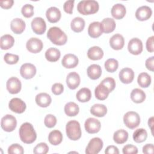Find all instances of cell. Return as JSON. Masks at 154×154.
Returning a JSON list of instances; mask_svg holds the SVG:
<instances>
[{"instance_id":"cell-1","label":"cell","mask_w":154,"mask_h":154,"mask_svg":"<svg viewBox=\"0 0 154 154\" xmlns=\"http://www.w3.org/2000/svg\"><path fill=\"white\" fill-rule=\"evenodd\" d=\"M19 133L21 141L26 144H31L37 138V134L32 125L28 122H25L20 126Z\"/></svg>"},{"instance_id":"cell-2","label":"cell","mask_w":154,"mask_h":154,"mask_svg":"<svg viewBox=\"0 0 154 154\" xmlns=\"http://www.w3.org/2000/svg\"><path fill=\"white\" fill-rule=\"evenodd\" d=\"M47 37L52 43L58 46L65 45L67 40V37L65 32L57 26H53L49 29Z\"/></svg>"},{"instance_id":"cell-3","label":"cell","mask_w":154,"mask_h":154,"mask_svg":"<svg viewBox=\"0 0 154 154\" xmlns=\"http://www.w3.org/2000/svg\"><path fill=\"white\" fill-rule=\"evenodd\" d=\"M99 5L94 0H84L80 1L77 5V10L79 13L83 15H89L97 13Z\"/></svg>"},{"instance_id":"cell-4","label":"cell","mask_w":154,"mask_h":154,"mask_svg":"<svg viewBox=\"0 0 154 154\" xmlns=\"http://www.w3.org/2000/svg\"><path fill=\"white\" fill-rule=\"evenodd\" d=\"M67 136L70 140L76 141L81 137V129L79 123L76 120L69 121L66 126Z\"/></svg>"},{"instance_id":"cell-5","label":"cell","mask_w":154,"mask_h":154,"mask_svg":"<svg viewBox=\"0 0 154 154\" xmlns=\"http://www.w3.org/2000/svg\"><path fill=\"white\" fill-rule=\"evenodd\" d=\"M123 122L129 129H135L140 123L139 114L135 111H128L123 116Z\"/></svg>"},{"instance_id":"cell-6","label":"cell","mask_w":154,"mask_h":154,"mask_svg":"<svg viewBox=\"0 0 154 154\" xmlns=\"http://www.w3.org/2000/svg\"><path fill=\"white\" fill-rule=\"evenodd\" d=\"M16 119L11 114H7L1 119V126L2 129L6 132H12L16 128Z\"/></svg>"},{"instance_id":"cell-7","label":"cell","mask_w":154,"mask_h":154,"mask_svg":"<svg viewBox=\"0 0 154 154\" xmlns=\"http://www.w3.org/2000/svg\"><path fill=\"white\" fill-rule=\"evenodd\" d=\"M103 145V141L100 138H93L89 141L85 149V153L97 154L101 150Z\"/></svg>"},{"instance_id":"cell-8","label":"cell","mask_w":154,"mask_h":154,"mask_svg":"<svg viewBox=\"0 0 154 154\" xmlns=\"http://www.w3.org/2000/svg\"><path fill=\"white\" fill-rule=\"evenodd\" d=\"M43 47V44L42 41L36 37H32L29 38L26 43V48L27 50L34 54L40 52L42 50Z\"/></svg>"},{"instance_id":"cell-9","label":"cell","mask_w":154,"mask_h":154,"mask_svg":"<svg viewBox=\"0 0 154 154\" xmlns=\"http://www.w3.org/2000/svg\"><path fill=\"white\" fill-rule=\"evenodd\" d=\"M31 28L34 33L42 35L46 31V25L45 20L40 17H36L31 21Z\"/></svg>"},{"instance_id":"cell-10","label":"cell","mask_w":154,"mask_h":154,"mask_svg":"<svg viewBox=\"0 0 154 154\" xmlns=\"http://www.w3.org/2000/svg\"><path fill=\"white\" fill-rule=\"evenodd\" d=\"M85 131L89 134L97 133L100 129V122L96 119L90 117L87 119L84 123Z\"/></svg>"},{"instance_id":"cell-11","label":"cell","mask_w":154,"mask_h":154,"mask_svg":"<svg viewBox=\"0 0 154 154\" xmlns=\"http://www.w3.org/2000/svg\"><path fill=\"white\" fill-rule=\"evenodd\" d=\"M8 106L11 111L17 114L23 113L26 107L25 103L22 99L17 97L11 99L9 102Z\"/></svg>"},{"instance_id":"cell-12","label":"cell","mask_w":154,"mask_h":154,"mask_svg":"<svg viewBox=\"0 0 154 154\" xmlns=\"http://www.w3.org/2000/svg\"><path fill=\"white\" fill-rule=\"evenodd\" d=\"M20 75L26 79H31L36 73V68L32 64L25 63L20 67Z\"/></svg>"},{"instance_id":"cell-13","label":"cell","mask_w":154,"mask_h":154,"mask_svg":"<svg viewBox=\"0 0 154 154\" xmlns=\"http://www.w3.org/2000/svg\"><path fill=\"white\" fill-rule=\"evenodd\" d=\"M129 52L133 55H139L143 51V43L138 38H133L129 40L128 45Z\"/></svg>"},{"instance_id":"cell-14","label":"cell","mask_w":154,"mask_h":154,"mask_svg":"<svg viewBox=\"0 0 154 154\" xmlns=\"http://www.w3.org/2000/svg\"><path fill=\"white\" fill-rule=\"evenodd\" d=\"M7 89L11 94H17L21 90L22 85L20 81L16 77L10 78L6 84Z\"/></svg>"},{"instance_id":"cell-15","label":"cell","mask_w":154,"mask_h":154,"mask_svg":"<svg viewBox=\"0 0 154 154\" xmlns=\"http://www.w3.org/2000/svg\"><path fill=\"white\" fill-rule=\"evenodd\" d=\"M152 14V10L150 7L147 5H143L137 8L135 12L136 18L140 21H144L149 19Z\"/></svg>"},{"instance_id":"cell-16","label":"cell","mask_w":154,"mask_h":154,"mask_svg":"<svg viewBox=\"0 0 154 154\" xmlns=\"http://www.w3.org/2000/svg\"><path fill=\"white\" fill-rule=\"evenodd\" d=\"M78 58L74 54H66L61 61L62 65L67 69H72L75 67L78 64Z\"/></svg>"},{"instance_id":"cell-17","label":"cell","mask_w":154,"mask_h":154,"mask_svg":"<svg viewBox=\"0 0 154 154\" xmlns=\"http://www.w3.org/2000/svg\"><path fill=\"white\" fill-rule=\"evenodd\" d=\"M119 79L123 84H129L134 78V72L131 68L125 67L122 69L119 74Z\"/></svg>"},{"instance_id":"cell-18","label":"cell","mask_w":154,"mask_h":154,"mask_svg":"<svg viewBox=\"0 0 154 154\" xmlns=\"http://www.w3.org/2000/svg\"><path fill=\"white\" fill-rule=\"evenodd\" d=\"M80 82V76L76 72H72L67 75L66 78V84L70 89H76L79 86Z\"/></svg>"},{"instance_id":"cell-19","label":"cell","mask_w":154,"mask_h":154,"mask_svg":"<svg viewBox=\"0 0 154 154\" xmlns=\"http://www.w3.org/2000/svg\"><path fill=\"white\" fill-rule=\"evenodd\" d=\"M46 16L49 22L56 23L60 20L61 13L58 8L55 7H51L46 10Z\"/></svg>"},{"instance_id":"cell-20","label":"cell","mask_w":154,"mask_h":154,"mask_svg":"<svg viewBox=\"0 0 154 154\" xmlns=\"http://www.w3.org/2000/svg\"><path fill=\"white\" fill-rule=\"evenodd\" d=\"M125 45V40L123 37L120 34L113 35L109 39V45L111 48L114 50L122 49Z\"/></svg>"},{"instance_id":"cell-21","label":"cell","mask_w":154,"mask_h":154,"mask_svg":"<svg viewBox=\"0 0 154 154\" xmlns=\"http://www.w3.org/2000/svg\"><path fill=\"white\" fill-rule=\"evenodd\" d=\"M25 22L20 18H15L11 21L10 28L11 31L17 34H21L25 30Z\"/></svg>"},{"instance_id":"cell-22","label":"cell","mask_w":154,"mask_h":154,"mask_svg":"<svg viewBox=\"0 0 154 154\" xmlns=\"http://www.w3.org/2000/svg\"><path fill=\"white\" fill-rule=\"evenodd\" d=\"M101 23L99 22H93L89 25L88 34L92 38H97L102 34Z\"/></svg>"},{"instance_id":"cell-23","label":"cell","mask_w":154,"mask_h":154,"mask_svg":"<svg viewBox=\"0 0 154 154\" xmlns=\"http://www.w3.org/2000/svg\"><path fill=\"white\" fill-rule=\"evenodd\" d=\"M126 7L122 4H116L111 8V15L116 19H121L126 14Z\"/></svg>"},{"instance_id":"cell-24","label":"cell","mask_w":154,"mask_h":154,"mask_svg":"<svg viewBox=\"0 0 154 154\" xmlns=\"http://www.w3.org/2000/svg\"><path fill=\"white\" fill-rule=\"evenodd\" d=\"M51 97L48 93H40L35 96V102L40 107L46 108L51 104Z\"/></svg>"},{"instance_id":"cell-25","label":"cell","mask_w":154,"mask_h":154,"mask_svg":"<svg viewBox=\"0 0 154 154\" xmlns=\"http://www.w3.org/2000/svg\"><path fill=\"white\" fill-rule=\"evenodd\" d=\"M103 56V50L99 46H93L89 48L87 51V57L92 60H99Z\"/></svg>"},{"instance_id":"cell-26","label":"cell","mask_w":154,"mask_h":154,"mask_svg":"<svg viewBox=\"0 0 154 154\" xmlns=\"http://www.w3.org/2000/svg\"><path fill=\"white\" fill-rule=\"evenodd\" d=\"M87 75L88 76L93 79L95 80L100 78L102 75V69L99 65L93 64L88 66L87 68Z\"/></svg>"},{"instance_id":"cell-27","label":"cell","mask_w":154,"mask_h":154,"mask_svg":"<svg viewBox=\"0 0 154 154\" xmlns=\"http://www.w3.org/2000/svg\"><path fill=\"white\" fill-rule=\"evenodd\" d=\"M100 23L103 32H105L106 34L112 32L116 28V26L114 20L110 17H106L103 19Z\"/></svg>"},{"instance_id":"cell-28","label":"cell","mask_w":154,"mask_h":154,"mask_svg":"<svg viewBox=\"0 0 154 154\" xmlns=\"http://www.w3.org/2000/svg\"><path fill=\"white\" fill-rule=\"evenodd\" d=\"M108 89L103 84H99L94 90L95 97L97 99L100 100H103L106 99L109 93Z\"/></svg>"},{"instance_id":"cell-29","label":"cell","mask_w":154,"mask_h":154,"mask_svg":"<svg viewBox=\"0 0 154 154\" xmlns=\"http://www.w3.org/2000/svg\"><path fill=\"white\" fill-rule=\"evenodd\" d=\"M90 112L92 115L102 117H103L107 112V108L105 105L100 103H96L93 105L90 108Z\"/></svg>"},{"instance_id":"cell-30","label":"cell","mask_w":154,"mask_h":154,"mask_svg":"<svg viewBox=\"0 0 154 154\" xmlns=\"http://www.w3.org/2000/svg\"><path fill=\"white\" fill-rule=\"evenodd\" d=\"M76 96L79 102H87L89 101L91 97V92L88 88H82L76 93Z\"/></svg>"},{"instance_id":"cell-31","label":"cell","mask_w":154,"mask_h":154,"mask_svg":"<svg viewBox=\"0 0 154 154\" xmlns=\"http://www.w3.org/2000/svg\"><path fill=\"white\" fill-rule=\"evenodd\" d=\"M146 94L144 91L140 88L133 89L131 93V100L137 103H142L146 99Z\"/></svg>"},{"instance_id":"cell-32","label":"cell","mask_w":154,"mask_h":154,"mask_svg":"<svg viewBox=\"0 0 154 154\" xmlns=\"http://www.w3.org/2000/svg\"><path fill=\"white\" fill-rule=\"evenodd\" d=\"M48 140L49 142L54 146L58 145L63 140V135L60 131L57 129L53 130L49 134Z\"/></svg>"},{"instance_id":"cell-33","label":"cell","mask_w":154,"mask_h":154,"mask_svg":"<svg viewBox=\"0 0 154 154\" xmlns=\"http://www.w3.org/2000/svg\"><path fill=\"white\" fill-rule=\"evenodd\" d=\"M60 55V51L55 48H50L47 49L45 52V58L50 62H55L58 61Z\"/></svg>"},{"instance_id":"cell-34","label":"cell","mask_w":154,"mask_h":154,"mask_svg":"<svg viewBox=\"0 0 154 154\" xmlns=\"http://www.w3.org/2000/svg\"><path fill=\"white\" fill-rule=\"evenodd\" d=\"M71 29L76 32H81L85 27V20L80 17H76L70 23Z\"/></svg>"},{"instance_id":"cell-35","label":"cell","mask_w":154,"mask_h":154,"mask_svg":"<svg viewBox=\"0 0 154 154\" xmlns=\"http://www.w3.org/2000/svg\"><path fill=\"white\" fill-rule=\"evenodd\" d=\"M128 138V133L124 129H119L116 131L113 135V140L117 144H123Z\"/></svg>"},{"instance_id":"cell-36","label":"cell","mask_w":154,"mask_h":154,"mask_svg":"<svg viewBox=\"0 0 154 154\" xmlns=\"http://www.w3.org/2000/svg\"><path fill=\"white\" fill-rule=\"evenodd\" d=\"M0 43L1 49L7 50L13 46L14 43V39L12 35L10 34H5L1 36Z\"/></svg>"},{"instance_id":"cell-37","label":"cell","mask_w":154,"mask_h":154,"mask_svg":"<svg viewBox=\"0 0 154 154\" xmlns=\"http://www.w3.org/2000/svg\"><path fill=\"white\" fill-rule=\"evenodd\" d=\"M79 111L78 105L73 102L67 103L64 106V112L69 117L76 116Z\"/></svg>"},{"instance_id":"cell-38","label":"cell","mask_w":154,"mask_h":154,"mask_svg":"<svg viewBox=\"0 0 154 154\" xmlns=\"http://www.w3.org/2000/svg\"><path fill=\"white\" fill-rule=\"evenodd\" d=\"M151 77L150 76L146 73L142 72L139 74L137 78V82L138 85L143 88L148 87L151 84Z\"/></svg>"},{"instance_id":"cell-39","label":"cell","mask_w":154,"mask_h":154,"mask_svg":"<svg viewBox=\"0 0 154 154\" xmlns=\"http://www.w3.org/2000/svg\"><path fill=\"white\" fill-rule=\"evenodd\" d=\"M133 140L137 143H140L146 141L147 137V131L143 128L136 129L133 133Z\"/></svg>"},{"instance_id":"cell-40","label":"cell","mask_w":154,"mask_h":154,"mask_svg":"<svg viewBox=\"0 0 154 154\" xmlns=\"http://www.w3.org/2000/svg\"><path fill=\"white\" fill-rule=\"evenodd\" d=\"M105 68L106 70L109 73L114 72L119 67L118 61L114 58H109L105 62Z\"/></svg>"},{"instance_id":"cell-41","label":"cell","mask_w":154,"mask_h":154,"mask_svg":"<svg viewBox=\"0 0 154 154\" xmlns=\"http://www.w3.org/2000/svg\"><path fill=\"white\" fill-rule=\"evenodd\" d=\"M21 13L24 17H31L34 15V7L30 4H26L22 7Z\"/></svg>"},{"instance_id":"cell-42","label":"cell","mask_w":154,"mask_h":154,"mask_svg":"<svg viewBox=\"0 0 154 154\" xmlns=\"http://www.w3.org/2000/svg\"><path fill=\"white\" fill-rule=\"evenodd\" d=\"M49 151V147L45 143H38L33 150L35 154H46Z\"/></svg>"},{"instance_id":"cell-43","label":"cell","mask_w":154,"mask_h":154,"mask_svg":"<svg viewBox=\"0 0 154 154\" xmlns=\"http://www.w3.org/2000/svg\"><path fill=\"white\" fill-rule=\"evenodd\" d=\"M100 84L105 85L108 89L110 93L116 87V81L114 78L111 77H107L103 79Z\"/></svg>"},{"instance_id":"cell-44","label":"cell","mask_w":154,"mask_h":154,"mask_svg":"<svg viewBox=\"0 0 154 154\" xmlns=\"http://www.w3.org/2000/svg\"><path fill=\"white\" fill-rule=\"evenodd\" d=\"M44 123L46 127L52 128L55 126L57 123V119L52 114H48L45 117Z\"/></svg>"},{"instance_id":"cell-45","label":"cell","mask_w":154,"mask_h":154,"mask_svg":"<svg viewBox=\"0 0 154 154\" xmlns=\"http://www.w3.org/2000/svg\"><path fill=\"white\" fill-rule=\"evenodd\" d=\"M9 154H23L24 153L22 146L18 144H13L8 148Z\"/></svg>"},{"instance_id":"cell-46","label":"cell","mask_w":154,"mask_h":154,"mask_svg":"<svg viewBox=\"0 0 154 154\" xmlns=\"http://www.w3.org/2000/svg\"><path fill=\"white\" fill-rule=\"evenodd\" d=\"M19 57L17 55L12 54L10 53H7L6 54H5L4 57V60L5 62L8 64H16L19 61Z\"/></svg>"},{"instance_id":"cell-47","label":"cell","mask_w":154,"mask_h":154,"mask_svg":"<svg viewBox=\"0 0 154 154\" xmlns=\"http://www.w3.org/2000/svg\"><path fill=\"white\" fill-rule=\"evenodd\" d=\"M122 152L124 154H136L138 153V149L134 145L127 144L123 147Z\"/></svg>"},{"instance_id":"cell-48","label":"cell","mask_w":154,"mask_h":154,"mask_svg":"<svg viewBox=\"0 0 154 154\" xmlns=\"http://www.w3.org/2000/svg\"><path fill=\"white\" fill-rule=\"evenodd\" d=\"M51 90L55 95H60L63 92L64 86L61 83H55L52 85Z\"/></svg>"},{"instance_id":"cell-49","label":"cell","mask_w":154,"mask_h":154,"mask_svg":"<svg viewBox=\"0 0 154 154\" xmlns=\"http://www.w3.org/2000/svg\"><path fill=\"white\" fill-rule=\"evenodd\" d=\"M74 1L69 0L67 1L64 2L63 5V9L64 11L68 14H72L73 11V5H74Z\"/></svg>"},{"instance_id":"cell-50","label":"cell","mask_w":154,"mask_h":154,"mask_svg":"<svg viewBox=\"0 0 154 154\" xmlns=\"http://www.w3.org/2000/svg\"><path fill=\"white\" fill-rule=\"evenodd\" d=\"M153 39H154V36L152 35L149 37L146 41V49L147 51L150 52H153L154 51Z\"/></svg>"},{"instance_id":"cell-51","label":"cell","mask_w":154,"mask_h":154,"mask_svg":"<svg viewBox=\"0 0 154 154\" xmlns=\"http://www.w3.org/2000/svg\"><path fill=\"white\" fill-rule=\"evenodd\" d=\"M143 152L146 154H153L154 153V147L153 144H147L143 147Z\"/></svg>"},{"instance_id":"cell-52","label":"cell","mask_w":154,"mask_h":154,"mask_svg":"<svg viewBox=\"0 0 154 154\" xmlns=\"http://www.w3.org/2000/svg\"><path fill=\"white\" fill-rule=\"evenodd\" d=\"M153 62H154V57L152 56L150 58H148L146 60V63H145L146 68L152 72H153V69H154V66H153L154 63Z\"/></svg>"},{"instance_id":"cell-53","label":"cell","mask_w":154,"mask_h":154,"mask_svg":"<svg viewBox=\"0 0 154 154\" xmlns=\"http://www.w3.org/2000/svg\"><path fill=\"white\" fill-rule=\"evenodd\" d=\"M105 153L106 154H119V151L117 147L113 145H111L106 148Z\"/></svg>"},{"instance_id":"cell-54","label":"cell","mask_w":154,"mask_h":154,"mask_svg":"<svg viewBox=\"0 0 154 154\" xmlns=\"http://www.w3.org/2000/svg\"><path fill=\"white\" fill-rule=\"evenodd\" d=\"M14 3L13 0H6V1H1L0 5L2 8L8 9L11 8Z\"/></svg>"},{"instance_id":"cell-55","label":"cell","mask_w":154,"mask_h":154,"mask_svg":"<svg viewBox=\"0 0 154 154\" xmlns=\"http://www.w3.org/2000/svg\"><path fill=\"white\" fill-rule=\"evenodd\" d=\"M148 125H149V126H150L152 131V126L153 125V117H150L149 119V121H148Z\"/></svg>"}]
</instances>
